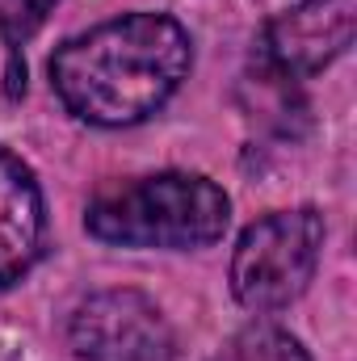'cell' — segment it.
Returning a JSON list of instances; mask_svg holds the SVG:
<instances>
[{
    "label": "cell",
    "mask_w": 357,
    "mask_h": 361,
    "mask_svg": "<svg viewBox=\"0 0 357 361\" xmlns=\"http://www.w3.org/2000/svg\"><path fill=\"white\" fill-rule=\"evenodd\" d=\"M353 25V0H298L261 30L257 63L273 80H307L349 51Z\"/></svg>",
    "instance_id": "obj_5"
},
{
    "label": "cell",
    "mask_w": 357,
    "mask_h": 361,
    "mask_svg": "<svg viewBox=\"0 0 357 361\" xmlns=\"http://www.w3.org/2000/svg\"><path fill=\"white\" fill-rule=\"evenodd\" d=\"M214 361H231V357H227V353H223V357H214Z\"/></svg>",
    "instance_id": "obj_9"
},
{
    "label": "cell",
    "mask_w": 357,
    "mask_h": 361,
    "mask_svg": "<svg viewBox=\"0 0 357 361\" xmlns=\"http://www.w3.org/2000/svg\"><path fill=\"white\" fill-rule=\"evenodd\" d=\"M231 223V202L210 177L156 173L101 193L85 214L89 235L118 248H210Z\"/></svg>",
    "instance_id": "obj_2"
},
{
    "label": "cell",
    "mask_w": 357,
    "mask_h": 361,
    "mask_svg": "<svg viewBox=\"0 0 357 361\" xmlns=\"http://www.w3.org/2000/svg\"><path fill=\"white\" fill-rule=\"evenodd\" d=\"M324 252V214L315 206L277 210L244 227L231 257V294L240 307L269 315L307 294Z\"/></svg>",
    "instance_id": "obj_3"
},
{
    "label": "cell",
    "mask_w": 357,
    "mask_h": 361,
    "mask_svg": "<svg viewBox=\"0 0 357 361\" xmlns=\"http://www.w3.org/2000/svg\"><path fill=\"white\" fill-rule=\"evenodd\" d=\"M80 361H177V341L164 311L143 290H97L68 324Z\"/></svg>",
    "instance_id": "obj_4"
},
{
    "label": "cell",
    "mask_w": 357,
    "mask_h": 361,
    "mask_svg": "<svg viewBox=\"0 0 357 361\" xmlns=\"http://www.w3.org/2000/svg\"><path fill=\"white\" fill-rule=\"evenodd\" d=\"M227 357L231 361H311V353H307L303 341L290 336L286 328L257 319V324H248V328L231 341Z\"/></svg>",
    "instance_id": "obj_7"
},
{
    "label": "cell",
    "mask_w": 357,
    "mask_h": 361,
    "mask_svg": "<svg viewBox=\"0 0 357 361\" xmlns=\"http://www.w3.org/2000/svg\"><path fill=\"white\" fill-rule=\"evenodd\" d=\"M193 68L185 25L164 13H126L68 38L51 55V89L89 126H135L152 118Z\"/></svg>",
    "instance_id": "obj_1"
},
{
    "label": "cell",
    "mask_w": 357,
    "mask_h": 361,
    "mask_svg": "<svg viewBox=\"0 0 357 361\" xmlns=\"http://www.w3.org/2000/svg\"><path fill=\"white\" fill-rule=\"evenodd\" d=\"M59 0H0V38L8 42V51L17 55L21 42H30L42 21L55 13Z\"/></svg>",
    "instance_id": "obj_8"
},
{
    "label": "cell",
    "mask_w": 357,
    "mask_h": 361,
    "mask_svg": "<svg viewBox=\"0 0 357 361\" xmlns=\"http://www.w3.org/2000/svg\"><path fill=\"white\" fill-rule=\"evenodd\" d=\"M47 244L42 189L25 160L0 147V286L21 281Z\"/></svg>",
    "instance_id": "obj_6"
}]
</instances>
